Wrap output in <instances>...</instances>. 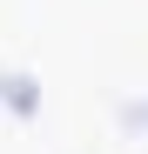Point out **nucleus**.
Returning <instances> with one entry per match:
<instances>
[{
    "mask_svg": "<svg viewBox=\"0 0 148 154\" xmlns=\"http://www.w3.org/2000/svg\"><path fill=\"white\" fill-rule=\"evenodd\" d=\"M7 100H14L20 114H27V107H34V87H27V81H7Z\"/></svg>",
    "mask_w": 148,
    "mask_h": 154,
    "instance_id": "nucleus-1",
    "label": "nucleus"
}]
</instances>
